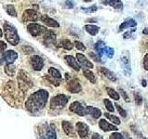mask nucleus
Here are the masks:
<instances>
[{
    "mask_svg": "<svg viewBox=\"0 0 148 139\" xmlns=\"http://www.w3.org/2000/svg\"><path fill=\"white\" fill-rule=\"evenodd\" d=\"M83 75H84L92 83H96V78L95 76V74L92 72H91L90 70H88V69L83 70Z\"/></svg>",
    "mask_w": 148,
    "mask_h": 139,
    "instance_id": "obj_29",
    "label": "nucleus"
},
{
    "mask_svg": "<svg viewBox=\"0 0 148 139\" xmlns=\"http://www.w3.org/2000/svg\"><path fill=\"white\" fill-rule=\"evenodd\" d=\"M142 82H143V83H142L143 86V87H145V86H146V85H147V83H146V81H145V80H143Z\"/></svg>",
    "mask_w": 148,
    "mask_h": 139,
    "instance_id": "obj_49",
    "label": "nucleus"
},
{
    "mask_svg": "<svg viewBox=\"0 0 148 139\" xmlns=\"http://www.w3.org/2000/svg\"><path fill=\"white\" fill-rule=\"evenodd\" d=\"M38 133L41 139H57V133L52 124H41L38 127Z\"/></svg>",
    "mask_w": 148,
    "mask_h": 139,
    "instance_id": "obj_4",
    "label": "nucleus"
},
{
    "mask_svg": "<svg viewBox=\"0 0 148 139\" xmlns=\"http://www.w3.org/2000/svg\"><path fill=\"white\" fill-rule=\"evenodd\" d=\"M2 35H3V32H2L1 28H0V37H2Z\"/></svg>",
    "mask_w": 148,
    "mask_h": 139,
    "instance_id": "obj_50",
    "label": "nucleus"
},
{
    "mask_svg": "<svg viewBox=\"0 0 148 139\" xmlns=\"http://www.w3.org/2000/svg\"><path fill=\"white\" fill-rule=\"evenodd\" d=\"M99 72H101V73L103 74V75L106 78H108V80L112 81V82H116V81H117V76H116V74L113 72H111L110 70L106 69L105 67H101L99 69Z\"/></svg>",
    "mask_w": 148,
    "mask_h": 139,
    "instance_id": "obj_21",
    "label": "nucleus"
},
{
    "mask_svg": "<svg viewBox=\"0 0 148 139\" xmlns=\"http://www.w3.org/2000/svg\"><path fill=\"white\" fill-rule=\"evenodd\" d=\"M104 104H105V107H106V109H108L109 112H114V106L112 104V102H111L109 99L108 98H105L104 99Z\"/></svg>",
    "mask_w": 148,
    "mask_h": 139,
    "instance_id": "obj_34",
    "label": "nucleus"
},
{
    "mask_svg": "<svg viewBox=\"0 0 148 139\" xmlns=\"http://www.w3.org/2000/svg\"><path fill=\"white\" fill-rule=\"evenodd\" d=\"M27 30L30 34H32L34 37H37L41 34H44L47 29L40 24H37V23H30L27 26Z\"/></svg>",
    "mask_w": 148,
    "mask_h": 139,
    "instance_id": "obj_6",
    "label": "nucleus"
},
{
    "mask_svg": "<svg viewBox=\"0 0 148 139\" xmlns=\"http://www.w3.org/2000/svg\"><path fill=\"white\" fill-rule=\"evenodd\" d=\"M7 49V45L5 42L3 41H0V53H2L4 52V50H6Z\"/></svg>",
    "mask_w": 148,
    "mask_h": 139,
    "instance_id": "obj_43",
    "label": "nucleus"
},
{
    "mask_svg": "<svg viewBox=\"0 0 148 139\" xmlns=\"http://www.w3.org/2000/svg\"><path fill=\"white\" fill-rule=\"evenodd\" d=\"M6 10H7L8 15H10L12 17H17V11L15 9V7H14L13 5H7Z\"/></svg>",
    "mask_w": 148,
    "mask_h": 139,
    "instance_id": "obj_33",
    "label": "nucleus"
},
{
    "mask_svg": "<svg viewBox=\"0 0 148 139\" xmlns=\"http://www.w3.org/2000/svg\"><path fill=\"white\" fill-rule=\"evenodd\" d=\"M66 62L68 63V65L69 67H71L73 70H75L76 72H79L81 70V66L79 65V62L77 61V59L73 57L71 55H66L64 57Z\"/></svg>",
    "mask_w": 148,
    "mask_h": 139,
    "instance_id": "obj_16",
    "label": "nucleus"
},
{
    "mask_svg": "<svg viewBox=\"0 0 148 139\" xmlns=\"http://www.w3.org/2000/svg\"><path fill=\"white\" fill-rule=\"evenodd\" d=\"M105 116H106V119H108L110 122H112L114 124H116V125H119L120 124V120L119 119V117H117V116L112 115V114H110L108 112H106Z\"/></svg>",
    "mask_w": 148,
    "mask_h": 139,
    "instance_id": "obj_32",
    "label": "nucleus"
},
{
    "mask_svg": "<svg viewBox=\"0 0 148 139\" xmlns=\"http://www.w3.org/2000/svg\"><path fill=\"white\" fill-rule=\"evenodd\" d=\"M105 53L109 58H112L113 56H114V49L112 47H108V46H106V50H105Z\"/></svg>",
    "mask_w": 148,
    "mask_h": 139,
    "instance_id": "obj_38",
    "label": "nucleus"
},
{
    "mask_svg": "<svg viewBox=\"0 0 148 139\" xmlns=\"http://www.w3.org/2000/svg\"><path fill=\"white\" fill-rule=\"evenodd\" d=\"M134 98H135V103L137 105H142L143 104V97L140 94H138V93H134Z\"/></svg>",
    "mask_w": 148,
    "mask_h": 139,
    "instance_id": "obj_37",
    "label": "nucleus"
},
{
    "mask_svg": "<svg viewBox=\"0 0 148 139\" xmlns=\"http://www.w3.org/2000/svg\"><path fill=\"white\" fill-rule=\"evenodd\" d=\"M82 11H84V12H87V13H94L97 10V7L95 6V5H94V6H92V7H89V8H82Z\"/></svg>",
    "mask_w": 148,
    "mask_h": 139,
    "instance_id": "obj_39",
    "label": "nucleus"
},
{
    "mask_svg": "<svg viewBox=\"0 0 148 139\" xmlns=\"http://www.w3.org/2000/svg\"><path fill=\"white\" fill-rule=\"evenodd\" d=\"M135 32V29L132 30V32H125V34H123V38H125V39H128V38H130V37L132 36V32Z\"/></svg>",
    "mask_w": 148,
    "mask_h": 139,
    "instance_id": "obj_44",
    "label": "nucleus"
},
{
    "mask_svg": "<svg viewBox=\"0 0 148 139\" xmlns=\"http://www.w3.org/2000/svg\"><path fill=\"white\" fill-rule=\"evenodd\" d=\"M106 47V45H105V43H104L103 41H98L95 45V51L97 52V55H98L100 58L105 54Z\"/></svg>",
    "mask_w": 148,
    "mask_h": 139,
    "instance_id": "obj_23",
    "label": "nucleus"
},
{
    "mask_svg": "<svg viewBox=\"0 0 148 139\" xmlns=\"http://www.w3.org/2000/svg\"><path fill=\"white\" fill-rule=\"evenodd\" d=\"M76 130H77V133L79 134L82 139H86L89 136V132H90V129L89 126L82 122H78L76 123Z\"/></svg>",
    "mask_w": 148,
    "mask_h": 139,
    "instance_id": "obj_8",
    "label": "nucleus"
},
{
    "mask_svg": "<svg viewBox=\"0 0 148 139\" xmlns=\"http://www.w3.org/2000/svg\"><path fill=\"white\" fill-rule=\"evenodd\" d=\"M109 139H132V137H130V136L127 133H119L115 132L109 136Z\"/></svg>",
    "mask_w": 148,
    "mask_h": 139,
    "instance_id": "obj_26",
    "label": "nucleus"
},
{
    "mask_svg": "<svg viewBox=\"0 0 148 139\" xmlns=\"http://www.w3.org/2000/svg\"><path fill=\"white\" fill-rule=\"evenodd\" d=\"M143 139H148V138H143Z\"/></svg>",
    "mask_w": 148,
    "mask_h": 139,
    "instance_id": "obj_52",
    "label": "nucleus"
},
{
    "mask_svg": "<svg viewBox=\"0 0 148 139\" xmlns=\"http://www.w3.org/2000/svg\"><path fill=\"white\" fill-rule=\"evenodd\" d=\"M41 21H43L46 26H49V27H52V28H58L59 27V23L51 19L50 17H48L47 15H42L41 16Z\"/></svg>",
    "mask_w": 148,
    "mask_h": 139,
    "instance_id": "obj_19",
    "label": "nucleus"
},
{
    "mask_svg": "<svg viewBox=\"0 0 148 139\" xmlns=\"http://www.w3.org/2000/svg\"><path fill=\"white\" fill-rule=\"evenodd\" d=\"M137 25V22L133 20V19H128L124 22H122L119 26V32H121L127 28H131V27H135Z\"/></svg>",
    "mask_w": 148,
    "mask_h": 139,
    "instance_id": "obj_22",
    "label": "nucleus"
},
{
    "mask_svg": "<svg viewBox=\"0 0 148 139\" xmlns=\"http://www.w3.org/2000/svg\"><path fill=\"white\" fill-rule=\"evenodd\" d=\"M143 68L146 71H148V53L145 54V58H143Z\"/></svg>",
    "mask_w": 148,
    "mask_h": 139,
    "instance_id": "obj_41",
    "label": "nucleus"
},
{
    "mask_svg": "<svg viewBox=\"0 0 148 139\" xmlns=\"http://www.w3.org/2000/svg\"><path fill=\"white\" fill-rule=\"evenodd\" d=\"M39 16L38 13H37L34 9H27L24 11L22 16V21L26 22V21H38Z\"/></svg>",
    "mask_w": 148,
    "mask_h": 139,
    "instance_id": "obj_12",
    "label": "nucleus"
},
{
    "mask_svg": "<svg viewBox=\"0 0 148 139\" xmlns=\"http://www.w3.org/2000/svg\"><path fill=\"white\" fill-rule=\"evenodd\" d=\"M31 64L34 71L39 72L44 67V59L38 55H34L31 58Z\"/></svg>",
    "mask_w": 148,
    "mask_h": 139,
    "instance_id": "obj_13",
    "label": "nucleus"
},
{
    "mask_svg": "<svg viewBox=\"0 0 148 139\" xmlns=\"http://www.w3.org/2000/svg\"><path fill=\"white\" fill-rule=\"evenodd\" d=\"M62 129H63L64 133H66L68 136L74 137V136H76L74 127L72 126V124L69 122H67V120H63V122H62Z\"/></svg>",
    "mask_w": 148,
    "mask_h": 139,
    "instance_id": "obj_17",
    "label": "nucleus"
},
{
    "mask_svg": "<svg viewBox=\"0 0 148 139\" xmlns=\"http://www.w3.org/2000/svg\"><path fill=\"white\" fill-rule=\"evenodd\" d=\"M69 97L64 94H59L54 96L50 101V109H59L64 108L69 102Z\"/></svg>",
    "mask_w": 148,
    "mask_h": 139,
    "instance_id": "obj_5",
    "label": "nucleus"
},
{
    "mask_svg": "<svg viewBox=\"0 0 148 139\" xmlns=\"http://www.w3.org/2000/svg\"><path fill=\"white\" fill-rule=\"evenodd\" d=\"M76 58H77V61L80 63L82 67H84L86 69H92L94 68V64H92L89 59H87V58L83 54L77 53Z\"/></svg>",
    "mask_w": 148,
    "mask_h": 139,
    "instance_id": "obj_15",
    "label": "nucleus"
},
{
    "mask_svg": "<svg viewBox=\"0 0 148 139\" xmlns=\"http://www.w3.org/2000/svg\"><path fill=\"white\" fill-rule=\"evenodd\" d=\"M86 113L91 115L94 119H99L102 115V112L99 109L95 108V107H92V106H87L86 108Z\"/></svg>",
    "mask_w": 148,
    "mask_h": 139,
    "instance_id": "obj_20",
    "label": "nucleus"
},
{
    "mask_svg": "<svg viewBox=\"0 0 148 139\" xmlns=\"http://www.w3.org/2000/svg\"><path fill=\"white\" fill-rule=\"evenodd\" d=\"M89 55H90V57H91V58H95V61H97V62H99V61H100V58H101L99 57L98 55H95V53H92V52H91V53H90Z\"/></svg>",
    "mask_w": 148,
    "mask_h": 139,
    "instance_id": "obj_45",
    "label": "nucleus"
},
{
    "mask_svg": "<svg viewBox=\"0 0 148 139\" xmlns=\"http://www.w3.org/2000/svg\"><path fill=\"white\" fill-rule=\"evenodd\" d=\"M143 34H148V28H145V29H143Z\"/></svg>",
    "mask_w": 148,
    "mask_h": 139,
    "instance_id": "obj_48",
    "label": "nucleus"
},
{
    "mask_svg": "<svg viewBox=\"0 0 148 139\" xmlns=\"http://www.w3.org/2000/svg\"><path fill=\"white\" fill-rule=\"evenodd\" d=\"M21 49H22L23 53H24V54H31V53L34 52V48L31 47V46H29V45L23 46V47H22Z\"/></svg>",
    "mask_w": 148,
    "mask_h": 139,
    "instance_id": "obj_40",
    "label": "nucleus"
},
{
    "mask_svg": "<svg viewBox=\"0 0 148 139\" xmlns=\"http://www.w3.org/2000/svg\"><path fill=\"white\" fill-rule=\"evenodd\" d=\"M69 110L73 113H76L79 116H82V117L87 115L85 108L79 101H74L73 103H71V106H69Z\"/></svg>",
    "mask_w": 148,
    "mask_h": 139,
    "instance_id": "obj_10",
    "label": "nucleus"
},
{
    "mask_svg": "<svg viewBox=\"0 0 148 139\" xmlns=\"http://www.w3.org/2000/svg\"><path fill=\"white\" fill-rule=\"evenodd\" d=\"M99 128L103 130L104 132H109V131H118V127L115 125L106 122L105 119H101L99 120Z\"/></svg>",
    "mask_w": 148,
    "mask_h": 139,
    "instance_id": "obj_18",
    "label": "nucleus"
},
{
    "mask_svg": "<svg viewBox=\"0 0 148 139\" xmlns=\"http://www.w3.org/2000/svg\"><path fill=\"white\" fill-rule=\"evenodd\" d=\"M58 46H59V47H62L64 49H66V50H71L73 48V44L69 40L64 39V40L59 42Z\"/></svg>",
    "mask_w": 148,
    "mask_h": 139,
    "instance_id": "obj_28",
    "label": "nucleus"
},
{
    "mask_svg": "<svg viewBox=\"0 0 148 139\" xmlns=\"http://www.w3.org/2000/svg\"><path fill=\"white\" fill-rule=\"evenodd\" d=\"M44 45L45 46H52L56 45V34L52 31L46 30L44 34Z\"/></svg>",
    "mask_w": 148,
    "mask_h": 139,
    "instance_id": "obj_11",
    "label": "nucleus"
},
{
    "mask_svg": "<svg viewBox=\"0 0 148 139\" xmlns=\"http://www.w3.org/2000/svg\"><path fill=\"white\" fill-rule=\"evenodd\" d=\"M49 93L45 89H40L28 97L25 102V108L30 112H37L43 109L47 102Z\"/></svg>",
    "mask_w": 148,
    "mask_h": 139,
    "instance_id": "obj_1",
    "label": "nucleus"
},
{
    "mask_svg": "<svg viewBox=\"0 0 148 139\" xmlns=\"http://www.w3.org/2000/svg\"><path fill=\"white\" fill-rule=\"evenodd\" d=\"M106 5L112 7L115 9H122L123 8V3L121 0H106L105 2Z\"/></svg>",
    "mask_w": 148,
    "mask_h": 139,
    "instance_id": "obj_24",
    "label": "nucleus"
},
{
    "mask_svg": "<svg viewBox=\"0 0 148 139\" xmlns=\"http://www.w3.org/2000/svg\"><path fill=\"white\" fill-rule=\"evenodd\" d=\"M120 64H121V68L123 69L124 72L126 75L129 76L132 74V69H131V62H130V55L128 51H124L120 57Z\"/></svg>",
    "mask_w": 148,
    "mask_h": 139,
    "instance_id": "obj_7",
    "label": "nucleus"
},
{
    "mask_svg": "<svg viewBox=\"0 0 148 139\" xmlns=\"http://www.w3.org/2000/svg\"><path fill=\"white\" fill-rule=\"evenodd\" d=\"M119 92H120V94H121V96H123L124 100L126 101V102H130V98H129L128 95L126 94V92H125L124 90H122V89H120V90H119Z\"/></svg>",
    "mask_w": 148,
    "mask_h": 139,
    "instance_id": "obj_42",
    "label": "nucleus"
},
{
    "mask_svg": "<svg viewBox=\"0 0 148 139\" xmlns=\"http://www.w3.org/2000/svg\"><path fill=\"white\" fill-rule=\"evenodd\" d=\"M116 109H118V111H119V113L120 114V116L121 117H123V118H125V117H127V112H126V110H125L124 109H122L121 107H120L119 105H118V104H116Z\"/></svg>",
    "mask_w": 148,
    "mask_h": 139,
    "instance_id": "obj_36",
    "label": "nucleus"
},
{
    "mask_svg": "<svg viewBox=\"0 0 148 139\" xmlns=\"http://www.w3.org/2000/svg\"><path fill=\"white\" fill-rule=\"evenodd\" d=\"M66 6L69 8H74V4L71 2V1H69V0H68V1H66Z\"/></svg>",
    "mask_w": 148,
    "mask_h": 139,
    "instance_id": "obj_47",
    "label": "nucleus"
},
{
    "mask_svg": "<svg viewBox=\"0 0 148 139\" xmlns=\"http://www.w3.org/2000/svg\"><path fill=\"white\" fill-rule=\"evenodd\" d=\"M5 72H6L8 76H14L16 73V66L12 63L7 64L5 66Z\"/></svg>",
    "mask_w": 148,
    "mask_h": 139,
    "instance_id": "obj_27",
    "label": "nucleus"
},
{
    "mask_svg": "<svg viewBox=\"0 0 148 139\" xmlns=\"http://www.w3.org/2000/svg\"><path fill=\"white\" fill-rule=\"evenodd\" d=\"M106 92H108V96L111 97V98H113V99L116 100V101H118V100L120 98L119 94V93H118L117 91H116L115 89H113V88H111V87H106Z\"/></svg>",
    "mask_w": 148,
    "mask_h": 139,
    "instance_id": "obj_31",
    "label": "nucleus"
},
{
    "mask_svg": "<svg viewBox=\"0 0 148 139\" xmlns=\"http://www.w3.org/2000/svg\"><path fill=\"white\" fill-rule=\"evenodd\" d=\"M84 30L88 32V34H90L91 35L94 36L98 34L99 27L96 25H92V24H87L84 26Z\"/></svg>",
    "mask_w": 148,
    "mask_h": 139,
    "instance_id": "obj_25",
    "label": "nucleus"
},
{
    "mask_svg": "<svg viewBox=\"0 0 148 139\" xmlns=\"http://www.w3.org/2000/svg\"><path fill=\"white\" fill-rule=\"evenodd\" d=\"M68 91H69L72 94H77L82 91V85L80 83V81L76 78H73L71 80H69L67 83Z\"/></svg>",
    "mask_w": 148,
    "mask_h": 139,
    "instance_id": "obj_9",
    "label": "nucleus"
},
{
    "mask_svg": "<svg viewBox=\"0 0 148 139\" xmlns=\"http://www.w3.org/2000/svg\"><path fill=\"white\" fill-rule=\"evenodd\" d=\"M74 45H75L76 48L79 49L80 51H85L86 50V46L83 45L82 42H80V41H75V42H74Z\"/></svg>",
    "mask_w": 148,
    "mask_h": 139,
    "instance_id": "obj_35",
    "label": "nucleus"
},
{
    "mask_svg": "<svg viewBox=\"0 0 148 139\" xmlns=\"http://www.w3.org/2000/svg\"><path fill=\"white\" fill-rule=\"evenodd\" d=\"M85 2H90V1H92V0H84Z\"/></svg>",
    "mask_w": 148,
    "mask_h": 139,
    "instance_id": "obj_51",
    "label": "nucleus"
},
{
    "mask_svg": "<svg viewBox=\"0 0 148 139\" xmlns=\"http://www.w3.org/2000/svg\"><path fill=\"white\" fill-rule=\"evenodd\" d=\"M18 58V54L17 52L13 50H8V51H6V52H4L2 54V63L6 62L7 64H9V63H13L15 60L17 59Z\"/></svg>",
    "mask_w": 148,
    "mask_h": 139,
    "instance_id": "obj_14",
    "label": "nucleus"
},
{
    "mask_svg": "<svg viewBox=\"0 0 148 139\" xmlns=\"http://www.w3.org/2000/svg\"><path fill=\"white\" fill-rule=\"evenodd\" d=\"M91 139H104V138H103V136H101L99 133H92V137H91Z\"/></svg>",
    "mask_w": 148,
    "mask_h": 139,
    "instance_id": "obj_46",
    "label": "nucleus"
},
{
    "mask_svg": "<svg viewBox=\"0 0 148 139\" xmlns=\"http://www.w3.org/2000/svg\"><path fill=\"white\" fill-rule=\"evenodd\" d=\"M3 30H4L5 37H6L7 41L9 44L12 45H17L20 43V36L18 34L16 28L13 25L9 24L8 22H5Z\"/></svg>",
    "mask_w": 148,
    "mask_h": 139,
    "instance_id": "obj_2",
    "label": "nucleus"
},
{
    "mask_svg": "<svg viewBox=\"0 0 148 139\" xmlns=\"http://www.w3.org/2000/svg\"><path fill=\"white\" fill-rule=\"evenodd\" d=\"M18 85L20 90L22 93H26V91L29 90V88L32 87V82L31 78L28 75V73L24 72L23 70H20L18 74Z\"/></svg>",
    "mask_w": 148,
    "mask_h": 139,
    "instance_id": "obj_3",
    "label": "nucleus"
},
{
    "mask_svg": "<svg viewBox=\"0 0 148 139\" xmlns=\"http://www.w3.org/2000/svg\"><path fill=\"white\" fill-rule=\"evenodd\" d=\"M48 74H49V75H50L51 77H53V78H55V79H57V80H60V79L62 78L61 73L59 72L58 70H57V69L54 68V67L49 68V70H48Z\"/></svg>",
    "mask_w": 148,
    "mask_h": 139,
    "instance_id": "obj_30",
    "label": "nucleus"
}]
</instances>
